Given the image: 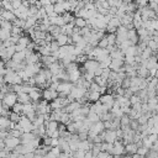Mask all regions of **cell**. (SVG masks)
Masks as SVG:
<instances>
[{
  "label": "cell",
  "mask_w": 158,
  "mask_h": 158,
  "mask_svg": "<svg viewBox=\"0 0 158 158\" xmlns=\"http://www.w3.org/2000/svg\"><path fill=\"white\" fill-rule=\"evenodd\" d=\"M104 138V142H109V143H114L117 138V135H116V130H105L100 133Z\"/></svg>",
  "instance_id": "1"
},
{
  "label": "cell",
  "mask_w": 158,
  "mask_h": 158,
  "mask_svg": "<svg viewBox=\"0 0 158 158\" xmlns=\"http://www.w3.org/2000/svg\"><path fill=\"white\" fill-rule=\"evenodd\" d=\"M1 101H2L4 104H6L9 107H12V106L17 102V94H16V93H14V91H9Z\"/></svg>",
  "instance_id": "2"
},
{
  "label": "cell",
  "mask_w": 158,
  "mask_h": 158,
  "mask_svg": "<svg viewBox=\"0 0 158 158\" xmlns=\"http://www.w3.org/2000/svg\"><path fill=\"white\" fill-rule=\"evenodd\" d=\"M5 143H6V147L7 148H10L11 151H14L15 147H17L19 144H21V138L20 137H14V136L9 135L5 138Z\"/></svg>",
  "instance_id": "3"
},
{
  "label": "cell",
  "mask_w": 158,
  "mask_h": 158,
  "mask_svg": "<svg viewBox=\"0 0 158 158\" xmlns=\"http://www.w3.org/2000/svg\"><path fill=\"white\" fill-rule=\"evenodd\" d=\"M84 68H85V70L86 72H95L99 67H100V63L98 62V60H95V59H88L84 64H81Z\"/></svg>",
  "instance_id": "4"
},
{
  "label": "cell",
  "mask_w": 158,
  "mask_h": 158,
  "mask_svg": "<svg viewBox=\"0 0 158 158\" xmlns=\"http://www.w3.org/2000/svg\"><path fill=\"white\" fill-rule=\"evenodd\" d=\"M0 17H1V19H4V20L11 21V22H14V21L17 19L14 11H10V10H5V9H2V7H1V10H0Z\"/></svg>",
  "instance_id": "5"
},
{
  "label": "cell",
  "mask_w": 158,
  "mask_h": 158,
  "mask_svg": "<svg viewBox=\"0 0 158 158\" xmlns=\"http://www.w3.org/2000/svg\"><path fill=\"white\" fill-rule=\"evenodd\" d=\"M106 128H105V125H104V121H98V122H94L93 123V126L90 127V130L89 131H91V132H94L95 135H100L102 131H105Z\"/></svg>",
  "instance_id": "6"
},
{
  "label": "cell",
  "mask_w": 158,
  "mask_h": 158,
  "mask_svg": "<svg viewBox=\"0 0 158 158\" xmlns=\"http://www.w3.org/2000/svg\"><path fill=\"white\" fill-rule=\"evenodd\" d=\"M83 105L78 101V100H75V101H73V102H70V104H68L65 107H63V111L64 112H68V114H72L74 110H77V109H80Z\"/></svg>",
  "instance_id": "7"
},
{
  "label": "cell",
  "mask_w": 158,
  "mask_h": 158,
  "mask_svg": "<svg viewBox=\"0 0 158 158\" xmlns=\"http://www.w3.org/2000/svg\"><path fill=\"white\" fill-rule=\"evenodd\" d=\"M17 101L25 105V104H30V102H32V99L30 98V94L21 91V93L17 94Z\"/></svg>",
  "instance_id": "8"
},
{
  "label": "cell",
  "mask_w": 158,
  "mask_h": 158,
  "mask_svg": "<svg viewBox=\"0 0 158 158\" xmlns=\"http://www.w3.org/2000/svg\"><path fill=\"white\" fill-rule=\"evenodd\" d=\"M37 136L33 133V132H23L22 136L20 137L21 138V143L22 144H26V143H30L32 139H35Z\"/></svg>",
  "instance_id": "9"
},
{
  "label": "cell",
  "mask_w": 158,
  "mask_h": 158,
  "mask_svg": "<svg viewBox=\"0 0 158 158\" xmlns=\"http://www.w3.org/2000/svg\"><path fill=\"white\" fill-rule=\"evenodd\" d=\"M68 75H69V81L70 83H73V84H75L80 78H81V72H80V69H77V70H74V72H70V73H68Z\"/></svg>",
  "instance_id": "10"
},
{
  "label": "cell",
  "mask_w": 158,
  "mask_h": 158,
  "mask_svg": "<svg viewBox=\"0 0 158 158\" xmlns=\"http://www.w3.org/2000/svg\"><path fill=\"white\" fill-rule=\"evenodd\" d=\"M100 101H101V104H114V102H115V96H114L112 94L106 93V94L101 95Z\"/></svg>",
  "instance_id": "11"
},
{
  "label": "cell",
  "mask_w": 158,
  "mask_h": 158,
  "mask_svg": "<svg viewBox=\"0 0 158 158\" xmlns=\"http://www.w3.org/2000/svg\"><path fill=\"white\" fill-rule=\"evenodd\" d=\"M10 125H11L10 117H6V116H1L0 117V130H9Z\"/></svg>",
  "instance_id": "12"
},
{
  "label": "cell",
  "mask_w": 158,
  "mask_h": 158,
  "mask_svg": "<svg viewBox=\"0 0 158 158\" xmlns=\"http://www.w3.org/2000/svg\"><path fill=\"white\" fill-rule=\"evenodd\" d=\"M126 147V154H135V153H137V149H138V146H137V143H135V142H131V143H128V144H126L125 146Z\"/></svg>",
  "instance_id": "13"
},
{
  "label": "cell",
  "mask_w": 158,
  "mask_h": 158,
  "mask_svg": "<svg viewBox=\"0 0 158 158\" xmlns=\"http://www.w3.org/2000/svg\"><path fill=\"white\" fill-rule=\"evenodd\" d=\"M68 38H69V36L68 35H64V33H60V35H58L57 37H56V41L59 43V46L62 47V46H65V44H68Z\"/></svg>",
  "instance_id": "14"
},
{
  "label": "cell",
  "mask_w": 158,
  "mask_h": 158,
  "mask_svg": "<svg viewBox=\"0 0 158 158\" xmlns=\"http://www.w3.org/2000/svg\"><path fill=\"white\" fill-rule=\"evenodd\" d=\"M11 36H12L11 31H9V30H4V28H0V41H1V42H4V41H6V40H9Z\"/></svg>",
  "instance_id": "15"
},
{
  "label": "cell",
  "mask_w": 158,
  "mask_h": 158,
  "mask_svg": "<svg viewBox=\"0 0 158 158\" xmlns=\"http://www.w3.org/2000/svg\"><path fill=\"white\" fill-rule=\"evenodd\" d=\"M100 98H101V93L100 91H91L89 94V101L90 102H96V101L100 100Z\"/></svg>",
  "instance_id": "16"
},
{
  "label": "cell",
  "mask_w": 158,
  "mask_h": 158,
  "mask_svg": "<svg viewBox=\"0 0 158 158\" xmlns=\"http://www.w3.org/2000/svg\"><path fill=\"white\" fill-rule=\"evenodd\" d=\"M74 23H75V26L79 27V28H83V27L88 26V21H86L85 19H83V17H75Z\"/></svg>",
  "instance_id": "17"
},
{
  "label": "cell",
  "mask_w": 158,
  "mask_h": 158,
  "mask_svg": "<svg viewBox=\"0 0 158 158\" xmlns=\"http://www.w3.org/2000/svg\"><path fill=\"white\" fill-rule=\"evenodd\" d=\"M12 26H14V23H12L11 21H7V20H4V19H1V20H0V27H1V28H4V30H9V31H11V28H12Z\"/></svg>",
  "instance_id": "18"
},
{
  "label": "cell",
  "mask_w": 158,
  "mask_h": 158,
  "mask_svg": "<svg viewBox=\"0 0 158 158\" xmlns=\"http://www.w3.org/2000/svg\"><path fill=\"white\" fill-rule=\"evenodd\" d=\"M80 67H79V63H77V62H70L68 65H65V72L67 73H70V72H74V70H77V69H79Z\"/></svg>",
  "instance_id": "19"
},
{
  "label": "cell",
  "mask_w": 158,
  "mask_h": 158,
  "mask_svg": "<svg viewBox=\"0 0 158 158\" xmlns=\"http://www.w3.org/2000/svg\"><path fill=\"white\" fill-rule=\"evenodd\" d=\"M54 11H56L58 15H63L64 12H67L65 9H64L63 2H56V4H54Z\"/></svg>",
  "instance_id": "20"
},
{
  "label": "cell",
  "mask_w": 158,
  "mask_h": 158,
  "mask_svg": "<svg viewBox=\"0 0 158 158\" xmlns=\"http://www.w3.org/2000/svg\"><path fill=\"white\" fill-rule=\"evenodd\" d=\"M109 25L110 26H112V27H120L122 23H121V19L120 17H117V16H112L111 17V20H110V22H109Z\"/></svg>",
  "instance_id": "21"
},
{
  "label": "cell",
  "mask_w": 158,
  "mask_h": 158,
  "mask_svg": "<svg viewBox=\"0 0 158 158\" xmlns=\"http://www.w3.org/2000/svg\"><path fill=\"white\" fill-rule=\"evenodd\" d=\"M11 110H12L14 112L20 114V115H23V104H21V102L17 101V102L11 107Z\"/></svg>",
  "instance_id": "22"
},
{
  "label": "cell",
  "mask_w": 158,
  "mask_h": 158,
  "mask_svg": "<svg viewBox=\"0 0 158 158\" xmlns=\"http://www.w3.org/2000/svg\"><path fill=\"white\" fill-rule=\"evenodd\" d=\"M86 118H88V120H90L91 122H98V121H100V120H101L100 115H99V114H96V112H94V111H90V112H89V115L86 116Z\"/></svg>",
  "instance_id": "23"
},
{
  "label": "cell",
  "mask_w": 158,
  "mask_h": 158,
  "mask_svg": "<svg viewBox=\"0 0 158 158\" xmlns=\"http://www.w3.org/2000/svg\"><path fill=\"white\" fill-rule=\"evenodd\" d=\"M153 53H154V52H153V51H152V49H151V48L147 46V47L143 49V52H142L141 57H142L143 59H148V58H151V57L153 56Z\"/></svg>",
  "instance_id": "24"
},
{
  "label": "cell",
  "mask_w": 158,
  "mask_h": 158,
  "mask_svg": "<svg viewBox=\"0 0 158 158\" xmlns=\"http://www.w3.org/2000/svg\"><path fill=\"white\" fill-rule=\"evenodd\" d=\"M42 99L48 100L49 102L52 101V91H51V89H48V88L43 89V91H42Z\"/></svg>",
  "instance_id": "25"
},
{
  "label": "cell",
  "mask_w": 158,
  "mask_h": 158,
  "mask_svg": "<svg viewBox=\"0 0 158 158\" xmlns=\"http://www.w3.org/2000/svg\"><path fill=\"white\" fill-rule=\"evenodd\" d=\"M125 56H137V46H130L126 48Z\"/></svg>",
  "instance_id": "26"
},
{
  "label": "cell",
  "mask_w": 158,
  "mask_h": 158,
  "mask_svg": "<svg viewBox=\"0 0 158 158\" xmlns=\"http://www.w3.org/2000/svg\"><path fill=\"white\" fill-rule=\"evenodd\" d=\"M1 7L5 9V10H10V11H14V6H12V2L11 1H7V0H1Z\"/></svg>",
  "instance_id": "27"
},
{
  "label": "cell",
  "mask_w": 158,
  "mask_h": 158,
  "mask_svg": "<svg viewBox=\"0 0 158 158\" xmlns=\"http://www.w3.org/2000/svg\"><path fill=\"white\" fill-rule=\"evenodd\" d=\"M94 81L98 83L100 86H107V80L104 79L101 75H100V77H95V78H94Z\"/></svg>",
  "instance_id": "28"
},
{
  "label": "cell",
  "mask_w": 158,
  "mask_h": 158,
  "mask_svg": "<svg viewBox=\"0 0 158 158\" xmlns=\"http://www.w3.org/2000/svg\"><path fill=\"white\" fill-rule=\"evenodd\" d=\"M131 117H130V115H127V114H125L122 117H121V126H127V125H130L131 123Z\"/></svg>",
  "instance_id": "29"
},
{
  "label": "cell",
  "mask_w": 158,
  "mask_h": 158,
  "mask_svg": "<svg viewBox=\"0 0 158 158\" xmlns=\"http://www.w3.org/2000/svg\"><path fill=\"white\" fill-rule=\"evenodd\" d=\"M107 35V33H106ZM109 46V40H107V36H104L100 41H99V47L100 48H107Z\"/></svg>",
  "instance_id": "30"
},
{
  "label": "cell",
  "mask_w": 158,
  "mask_h": 158,
  "mask_svg": "<svg viewBox=\"0 0 158 158\" xmlns=\"http://www.w3.org/2000/svg\"><path fill=\"white\" fill-rule=\"evenodd\" d=\"M135 57H136V56H125V64H128V65L136 64Z\"/></svg>",
  "instance_id": "31"
},
{
  "label": "cell",
  "mask_w": 158,
  "mask_h": 158,
  "mask_svg": "<svg viewBox=\"0 0 158 158\" xmlns=\"http://www.w3.org/2000/svg\"><path fill=\"white\" fill-rule=\"evenodd\" d=\"M85 151H83V149H78V151H75V152H72V156L74 157V158H85Z\"/></svg>",
  "instance_id": "32"
},
{
  "label": "cell",
  "mask_w": 158,
  "mask_h": 158,
  "mask_svg": "<svg viewBox=\"0 0 158 158\" xmlns=\"http://www.w3.org/2000/svg\"><path fill=\"white\" fill-rule=\"evenodd\" d=\"M100 89H101V86H100L98 83L93 81V83L90 84V88L88 89V91H89V93H91V91H100Z\"/></svg>",
  "instance_id": "33"
},
{
  "label": "cell",
  "mask_w": 158,
  "mask_h": 158,
  "mask_svg": "<svg viewBox=\"0 0 158 158\" xmlns=\"http://www.w3.org/2000/svg\"><path fill=\"white\" fill-rule=\"evenodd\" d=\"M148 152H149V148H147V147H144V146H141V147H138V149H137V153L141 154L142 157L147 156Z\"/></svg>",
  "instance_id": "34"
},
{
  "label": "cell",
  "mask_w": 158,
  "mask_h": 158,
  "mask_svg": "<svg viewBox=\"0 0 158 158\" xmlns=\"http://www.w3.org/2000/svg\"><path fill=\"white\" fill-rule=\"evenodd\" d=\"M130 101H131V105H135V104H137V102H142V99L139 98V95L133 94V95L130 98Z\"/></svg>",
  "instance_id": "35"
},
{
  "label": "cell",
  "mask_w": 158,
  "mask_h": 158,
  "mask_svg": "<svg viewBox=\"0 0 158 158\" xmlns=\"http://www.w3.org/2000/svg\"><path fill=\"white\" fill-rule=\"evenodd\" d=\"M142 142H143V146H144V147H147V148H149V149H151V148H152V146L154 144V143L148 138V136H147V137H143V138H142Z\"/></svg>",
  "instance_id": "36"
},
{
  "label": "cell",
  "mask_w": 158,
  "mask_h": 158,
  "mask_svg": "<svg viewBox=\"0 0 158 158\" xmlns=\"http://www.w3.org/2000/svg\"><path fill=\"white\" fill-rule=\"evenodd\" d=\"M38 7L36 6V5H31L30 7H28V14H30V16H36L37 15V12H38Z\"/></svg>",
  "instance_id": "37"
},
{
  "label": "cell",
  "mask_w": 158,
  "mask_h": 158,
  "mask_svg": "<svg viewBox=\"0 0 158 158\" xmlns=\"http://www.w3.org/2000/svg\"><path fill=\"white\" fill-rule=\"evenodd\" d=\"M121 86H122L123 89H128V88L131 86V78H130V77H126V78L122 80Z\"/></svg>",
  "instance_id": "38"
},
{
  "label": "cell",
  "mask_w": 158,
  "mask_h": 158,
  "mask_svg": "<svg viewBox=\"0 0 158 158\" xmlns=\"http://www.w3.org/2000/svg\"><path fill=\"white\" fill-rule=\"evenodd\" d=\"M10 120L12 121V122H19L20 120H21V115L20 114H17V112H11V115H10Z\"/></svg>",
  "instance_id": "39"
},
{
  "label": "cell",
  "mask_w": 158,
  "mask_h": 158,
  "mask_svg": "<svg viewBox=\"0 0 158 158\" xmlns=\"http://www.w3.org/2000/svg\"><path fill=\"white\" fill-rule=\"evenodd\" d=\"M49 46H51V49H52V53H53V52H57V51H59V48H60V46H59V43H58V42H57L56 40H54V41H52Z\"/></svg>",
  "instance_id": "40"
},
{
  "label": "cell",
  "mask_w": 158,
  "mask_h": 158,
  "mask_svg": "<svg viewBox=\"0 0 158 158\" xmlns=\"http://www.w3.org/2000/svg\"><path fill=\"white\" fill-rule=\"evenodd\" d=\"M72 38H73V42H74V44H77L79 41H81L84 37L80 35V33H73L72 35Z\"/></svg>",
  "instance_id": "41"
},
{
  "label": "cell",
  "mask_w": 158,
  "mask_h": 158,
  "mask_svg": "<svg viewBox=\"0 0 158 158\" xmlns=\"http://www.w3.org/2000/svg\"><path fill=\"white\" fill-rule=\"evenodd\" d=\"M67 130H68V131H69L70 133H78V132H77V128H75V126H74V122H73V121H72L70 123H68V125H67Z\"/></svg>",
  "instance_id": "42"
},
{
  "label": "cell",
  "mask_w": 158,
  "mask_h": 158,
  "mask_svg": "<svg viewBox=\"0 0 158 158\" xmlns=\"http://www.w3.org/2000/svg\"><path fill=\"white\" fill-rule=\"evenodd\" d=\"M78 135H79L80 141H85V139H88V137H89V132H79Z\"/></svg>",
  "instance_id": "43"
},
{
  "label": "cell",
  "mask_w": 158,
  "mask_h": 158,
  "mask_svg": "<svg viewBox=\"0 0 158 158\" xmlns=\"http://www.w3.org/2000/svg\"><path fill=\"white\" fill-rule=\"evenodd\" d=\"M21 5H22V0H14V1H12L14 9H19Z\"/></svg>",
  "instance_id": "44"
},
{
  "label": "cell",
  "mask_w": 158,
  "mask_h": 158,
  "mask_svg": "<svg viewBox=\"0 0 158 158\" xmlns=\"http://www.w3.org/2000/svg\"><path fill=\"white\" fill-rule=\"evenodd\" d=\"M148 138L154 143V142L158 141V135H157V133H151V135H148Z\"/></svg>",
  "instance_id": "45"
},
{
  "label": "cell",
  "mask_w": 158,
  "mask_h": 158,
  "mask_svg": "<svg viewBox=\"0 0 158 158\" xmlns=\"http://www.w3.org/2000/svg\"><path fill=\"white\" fill-rule=\"evenodd\" d=\"M102 73H104V68H101V67H99V68L94 72L95 77H100V75H102Z\"/></svg>",
  "instance_id": "46"
},
{
  "label": "cell",
  "mask_w": 158,
  "mask_h": 158,
  "mask_svg": "<svg viewBox=\"0 0 158 158\" xmlns=\"http://www.w3.org/2000/svg\"><path fill=\"white\" fill-rule=\"evenodd\" d=\"M51 146H52V147H57V146H59V138H52Z\"/></svg>",
  "instance_id": "47"
},
{
  "label": "cell",
  "mask_w": 158,
  "mask_h": 158,
  "mask_svg": "<svg viewBox=\"0 0 158 158\" xmlns=\"http://www.w3.org/2000/svg\"><path fill=\"white\" fill-rule=\"evenodd\" d=\"M23 156H25V158H35L36 153L35 152H28V153H25Z\"/></svg>",
  "instance_id": "48"
},
{
  "label": "cell",
  "mask_w": 158,
  "mask_h": 158,
  "mask_svg": "<svg viewBox=\"0 0 158 158\" xmlns=\"http://www.w3.org/2000/svg\"><path fill=\"white\" fill-rule=\"evenodd\" d=\"M101 6L104 7V9H106V10H109L111 6H110V4H109V1L106 0V1H104V2H101Z\"/></svg>",
  "instance_id": "49"
},
{
  "label": "cell",
  "mask_w": 158,
  "mask_h": 158,
  "mask_svg": "<svg viewBox=\"0 0 158 158\" xmlns=\"http://www.w3.org/2000/svg\"><path fill=\"white\" fill-rule=\"evenodd\" d=\"M57 157H58V156H56L52 151H49V152L46 154V158H57Z\"/></svg>",
  "instance_id": "50"
},
{
  "label": "cell",
  "mask_w": 158,
  "mask_h": 158,
  "mask_svg": "<svg viewBox=\"0 0 158 158\" xmlns=\"http://www.w3.org/2000/svg\"><path fill=\"white\" fill-rule=\"evenodd\" d=\"M93 151L90 149V151H86V153H85V158H93Z\"/></svg>",
  "instance_id": "51"
},
{
  "label": "cell",
  "mask_w": 158,
  "mask_h": 158,
  "mask_svg": "<svg viewBox=\"0 0 158 158\" xmlns=\"http://www.w3.org/2000/svg\"><path fill=\"white\" fill-rule=\"evenodd\" d=\"M132 158H142V156L138 153H135V154H132Z\"/></svg>",
  "instance_id": "52"
},
{
  "label": "cell",
  "mask_w": 158,
  "mask_h": 158,
  "mask_svg": "<svg viewBox=\"0 0 158 158\" xmlns=\"http://www.w3.org/2000/svg\"><path fill=\"white\" fill-rule=\"evenodd\" d=\"M15 158H25V156H23V154H21V153H19V154H17Z\"/></svg>",
  "instance_id": "53"
},
{
  "label": "cell",
  "mask_w": 158,
  "mask_h": 158,
  "mask_svg": "<svg viewBox=\"0 0 158 158\" xmlns=\"http://www.w3.org/2000/svg\"><path fill=\"white\" fill-rule=\"evenodd\" d=\"M122 158H132V156L131 154H123Z\"/></svg>",
  "instance_id": "54"
},
{
  "label": "cell",
  "mask_w": 158,
  "mask_h": 158,
  "mask_svg": "<svg viewBox=\"0 0 158 158\" xmlns=\"http://www.w3.org/2000/svg\"><path fill=\"white\" fill-rule=\"evenodd\" d=\"M122 1H123V2H126V4H128V2H132L133 0H122Z\"/></svg>",
  "instance_id": "55"
},
{
  "label": "cell",
  "mask_w": 158,
  "mask_h": 158,
  "mask_svg": "<svg viewBox=\"0 0 158 158\" xmlns=\"http://www.w3.org/2000/svg\"><path fill=\"white\" fill-rule=\"evenodd\" d=\"M156 14H157V17H158V6H157V9H156Z\"/></svg>",
  "instance_id": "56"
},
{
  "label": "cell",
  "mask_w": 158,
  "mask_h": 158,
  "mask_svg": "<svg viewBox=\"0 0 158 158\" xmlns=\"http://www.w3.org/2000/svg\"><path fill=\"white\" fill-rule=\"evenodd\" d=\"M154 56H156V57H157V59H158V52H156V53H154Z\"/></svg>",
  "instance_id": "57"
},
{
  "label": "cell",
  "mask_w": 158,
  "mask_h": 158,
  "mask_svg": "<svg viewBox=\"0 0 158 158\" xmlns=\"http://www.w3.org/2000/svg\"><path fill=\"white\" fill-rule=\"evenodd\" d=\"M157 96H158V89H157Z\"/></svg>",
  "instance_id": "58"
}]
</instances>
